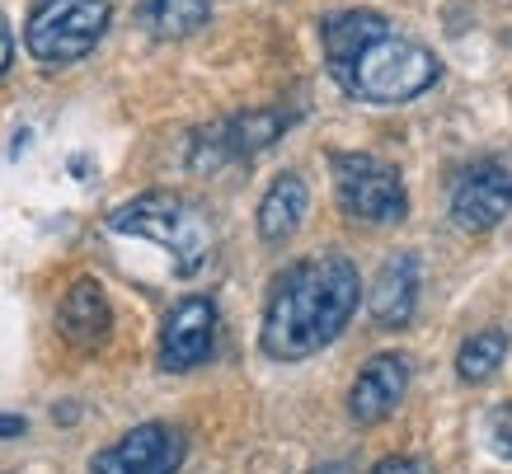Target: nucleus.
<instances>
[{
  "label": "nucleus",
  "instance_id": "nucleus-2",
  "mask_svg": "<svg viewBox=\"0 0 512 474\" xmlns=\"http://www.w3.org/2000/svg\"><path fill=\"white\" fill-rule=\"evenodd\" d=\"M362 301V277L357 263L339 249L311 254V259L292 263L287 273L273 282V296L264 306V352L273 362H301L329 348L334 338L348 329Z\"/></svg>",
  "mask_w": 512,
  "mask_h": 474
},
{
  "label": "nucleus",
  "instance_id": "nucleus-4",
  "mask_svg": "<svg viewBox=\"0 0 512 474\" xmlns=\"http://www.w3.org/2000/svg\"><path fill=\"white\" fill-rule=\"evenodd\" d=\"M113 24L109 0H43L29 15L24 29V47L38 66H76L80 57H90L99 38Z\"/></svg>",
  "mask_w": 512,
  "mask_h": 474
},
{
  "label": "nucleus",
  "instance_id": "nucleus-5",
  "mask_svg": "<svg viewBox=\"0 0 512 474\" xmlns=\"http://www.w3.org/2000/svg\"><path fill=\"white\" fill-rule=\"evenodd\" d=\"M334 169V193H339V207L353 221H367V226H400L409 216V193H404L400 169L376 160L367 151H343L329 160Z\"/></svg>",
  "mask_w": 512,
  "mask_h": 474
},
{
  "label": "nucleus",
  "instance_id": "nucleus-10",
  "mask_svg": "<svg viewBox=\"0 0 512 474\" xmlns=\"http://www.w3.org/2000/svg\"><path fill=\"white\" fill-rule=\"evenodd\" d=\"M109 329H113V306H109V296H104V287L94 277L71 282V291H66L62 306H57V334L71 348L90 352L109 338Z\"/></svg>",
  "mask_w": 512,
  "mask_h": 474
},
{
  "label": "nucleus",
  "instance_id": "nucleus-7",
  "mask_svg": "<svg viewBox=\"0 0 512 474\" xmlns=\"http://www.w3.org/2000/svg\"><path fill=\"white\" fill-rule=\"evenodd\" d=\"M217 306L207 296H184L179 306L165 315L160 329V367L165 371H193L217 352Z\"/></svg>",
  "mask_w": 512,
  "mask_h": 474
},
{
  "label": "nucleus",
  "instance_id": "nucleus-13",
  "mask_svg": "<svg viewBox=\"0 0 512 474\" xmlns=\"http://www.w3.org/2000/svg\"><path fill=\"white\" fill-rule=\"evenodd\" d=\"M212 15V0H141V29L151 33V38H188V33H198Z\"/></svg>",
  "mask_w": 512,
  "mask_h": 474
},
{
  "label": "nucleus",
  "instance_id": "nucleus-11",
  "mask_svg": "<svg viewBox=\"0 0 512 474\" xmlns=\"http://www.w3.org/2000/svg\"><path fill=\"white\" fill-rule=\"evenodd\" d=\"M367 306H372V320L381 329H404L419 310V259L404 249V254H390L376 273L372 291H367Z\"/></svg>",
  "mask_w": 512,
  "mask_h": 474
},
{
  "label": "nucleus",
  "instance_id": "nucleus-1",
  "mask_svg": "<svg viewBox=\"0 0 512 474\" xmlns=\"http://www.w3.org/2000/svg\"><path fill=\"white\" fill-rule=\"evenodd\" d=\"M320 43H325L329 76L362 104H409L433 90L442 76L433 47H423L419 38L400 33L390 19L372 15V10L329 15L320 24Z\"/></svg>",
  "mask_w": 512,
  "mask_h": 474
},
{
  "label": "nucleus",
  "instance_id": "nucleus-19",
  "mask_svg": "<svg viewBox=\"0 0 512 474\" xmlns=\"http://www.w3.org/2000/svg\"><path fill=\"white\" fill-rule=\"evenodd\" d=\"M311 474H357V465H348V460H329V465H315Z\"/></svg>",
  "mask_w": 512,
  "mask_h": 474
},
{
  "label": "nucleus",
  "instance_id": "nucleus-8",
  "mask_svg": "<svg viewBox=\"0 0 512 474\" xmlns=\"http://www.w3.org/2000/svg\"><path fill=\"white\" fill-rule=\"evenodd\" d=\"M508 212H512V174L508 169L475 165L451 188V221L461 230H470V235L494 230Z\"/></svg>",
  "mask_w": 512,
  "mask_h": 474
},
{
  "label": "nucleus",
  "instance_id": "nucleus-6",
  "mask_svg": "<svg viewBox=\"0 0 512 474\" xmlns=\"http://www.w3.org/2000/svg\"><path fill=\"white\" fill-rule=\"evenodd\" d=\"M188 456L184 432L170 423H141L90 460V474H179Z\"/></svg>",
  "mask_w": 512,
  "mask_h": 474
},
{
  "label": "nucleus",
  "instance_id": "nucleus-15",
  "mask_svg": "<svg viewBox=\"0 0 512 474\" xmlns=\"http://www.w3.org/2000/svg\"><path fill=\"white\" fill-rule=\"evenodd\" d=\"M484 432H489V446H494L498 456H512V404H503V409L489 413Z\"/></svg>",
  "mask_w": 512,
  "mask_h": 474
},
{
  "label": "nucleus",
  "instance_id": "nucleus-9",
  "mask_svg": "<svg viewBox=\"0 0 512 474\" xmlns=\"http://www.w3.org/2000/svg\"><path fill=\"white\" fill-rule=\"evenodd\" d=\"M409 376H414V367H409L404 352H381V357H372L367 367L357 371L353 390H348V418H353L357 428H376L404 399Z\"/></svg>",
  "mask_w": 512,
  "mask_h": 474
},
{
  "label": "nucleus",
  "instance_id": "nucleus-14",
  "mask_svg": "<svg viewBox=\"0 0 512 474\" xmlns=\"http://www.w3.org/2000/svg\"><path fill=\"white\" fill-rule=\"evenodd\" d=\"M503 362H508V334L503 329H480L456 352V376L466 385H484V381H494Z\"/></svg>",
  "mask_w": 512,
  "mask_h": 474
},
{
  "label": "nucleus",
  "instance_id": "nucleus-3",
  "mask_svg": "<svg viewBox=\"0 0 512 474\" xmlns=\"http://www.w3.org/2000/svg\"><path fill=\"white\" fill-rule=\"evenodd\" d=\"M109 230L151 240L174 259V273H198L212 254V221L184 193H141L109 216Z\"/></svg>",
  "mask_w": 512,
  "mask_h": 474
},
{
  "label": "nucleus",
  "instance_id": "nucleus-12",
  "mask_svg": "<svg viewBox=\"0 0 512 474\" xmlns=\"http://www.w3.org/2000/svg\"><path fill=\"white\" fill-rule=\"evenodd\" d=\"M306 212H311V188H306L301 174L287 169V174H278L268 184L264 202H259V240L264 245H287L296 230H301Z\"/></svg>",
  "mask_w": 512,
  "mask_h": 474
},
{
  "label": "nucleus",
  "instance_id": "nucleus-18",
  "mask_svg": "<svg viewBox=\"0 0 512 474\" xmlns=\"http://www.w3.org/2000/svg\"><path fill=\"white\" fill-rule=\"evenodd\" d=\"M24 432H29V423L19 413H0V437H24Z\"/></svg>",
  "mask_w": 512,
  "mask_h": 474
},
{
  "label": "nucleus",
  "instance_id": "nucleus-16",
  "mask_svg": "<svg viewBox=\"0 0 512 474\" xmlns=\"http://www.w3.org/2000/svg\"><path fill=\"white\" fill-rule=\"evenodd\" d=\"M372 474H437V470L423 456H386Z\"/></svg>",
  "mask_w": 512,
  "mask_h": 474
},
{
  "label": "nucleus",
  "instance_id": "nucleus-17",
  "mask_svg": "<svg viewBox=\"0 0 512 474\" xmlns=\"http://www.w3.org/2000/svg\"><path fill=\"white\" fill-rule=\"evenodd\" d=\"M10 62H15V33H10V19L0 15V76L10 71Z\"/></svg>",
  "mask_w": 512,
  "mask_h": 474
}]
</instances>
